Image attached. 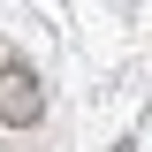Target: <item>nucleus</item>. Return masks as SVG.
I'll return each instance as SVG.
<instances>
[{"label": "nucleus", "instance_id": "1", "mask_svg": "<svg viewBox=\"0 0 152 152\" xmlns=\"http://www.w3.org/2000/svg\"><path fill=\"white\" fill-rule=\"evenodd\" d=\"M38 114H46V91H38V76L23 61H0V122L8 129H31Z\"/></svg>", "mask_w": 152, "mask_h": 152}]
</instances>
